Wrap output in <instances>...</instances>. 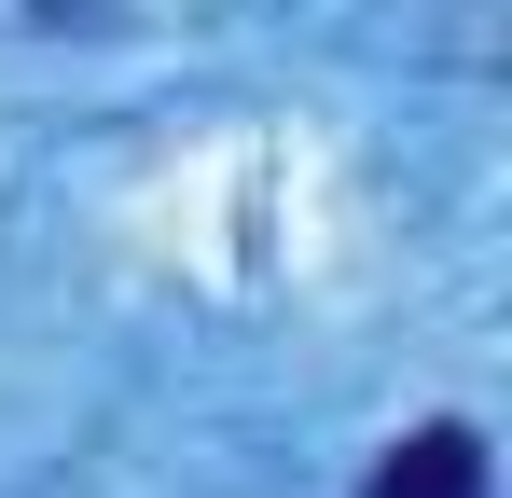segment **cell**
<instances>
[{
  "label": "cell",
  "instance_id": "6da1fadb",
  "mask_svg": "<svg viewBox=\"0 0 512 498\" xmlns=\"http://www.w3.org/2000/svg\"><path fill=\"white\" fill-rule=\"evenodd\" d=\"M360 498H485V443H471V429H416V443L374 457Z\"/></svg>",
  "mask_w": 512,
  "mask_h": 498
}]
</instances>
